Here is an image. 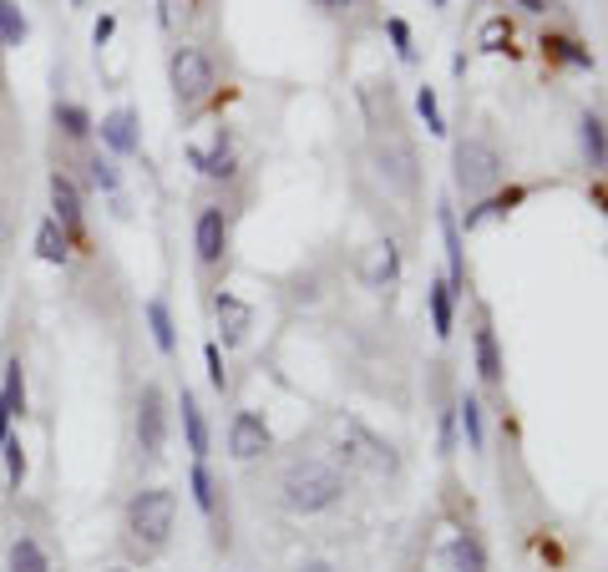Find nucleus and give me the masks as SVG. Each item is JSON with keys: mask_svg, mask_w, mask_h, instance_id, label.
Here are the masks:
<instances>
[{"mask_svg": "<svg viewBox=\"0 0 608 572\" xmlns=\"http://www.w3.org/2000/svg\"><path fill=\"white\" fill-rule=\"evenodd\" d=\"M168 81H173V97H178L183 107H198V102L218 87V71H213V61H208L198 46H178V51L168 56Z\"/></svg>", "mask_w": 608, "mask_h": 572, "instance_id": "20e7f679", "label": "nucleus"}, {"mask_svg": "<svg viewBox=\"0 0 608 572\" xmlns=\"http://www.w3.org/2000/svg\"><path fill=\"white\" fill-rule=\"evenodd\" d=\"M0 456H6V476H11V486H21V481H26V446H21V436L0 441Z\"/></svg>", "mask_w": 608, "mask_h": 572, "instance_id": "a878e982", "label": "nucleus"}, {"mask_svg": "<svg viewBox=\"0 0 608 572\" xmlns=\"http://www.w3.org/2000/svg\"><path fill=\"white\" fill-rule=\"evenodd\" d=\"M269 446H274V431L259 411H239L228 421V451H234V461H259Z\"/></svg>", "mask_w": 608, "mask_h": 572, "instance_id": "423d86ee", "label": "nucleus"}, {"mask_svg": "<svg viewBox=\"0 0 608 572\" xmlns=\"http://www.w3.org/2000/svg\"><path fill=\"white\" fill-rule=\"evenodd\" d=\"M512 6H522L527 16H548V11H553V0H512Z\"/></svg>", "mask_w": 608, "mask_h": 572, "instance_id": "c9c22d12", "label": "nucleus"}, {"mask_svg": "<svg viewBox=\"0 0 608 572\" xmlns=\"http://www.w3.org/2000/svg\"><path fill=\"white\" fill-rule=\"evenodd\" d=\"M436 223H441V238H446V284H451V294L467 284V259H462V223H456V213H451V203H441L436 208Z\"/></svg>", "mask_w": 608, "mask_h": 572, "instance_id": "1a4fd4ad", "label": "nucleus"}, {"mask_svg": "<svg viewBox=\"0 0 608 572\" xmlns=\"http://www.w3.org/2000/svg\"><path fill=\"white\" fill-rule=\"evenodd\" d=\"M416 112L426 117V132H436V137L446 132V122H441V107H436V92H431V87H421V92H416Z\"/></svg>", "mask_w": 608, "mask_h": 572, "instance_id": "cd10ccee", "label": "nucleus"}, {"mask_svg": "<svg viewBox=\"0 0 608 572\" xmlns=\"http://www.w3.org/2000/svg\"><path fill=\"white\" fill-rule=\"evenodd\" d=\"M51 117H56V127H61L71 142H82V137L97 127V122H92V112H87V107H76V102H56V107H51Z\"/></svg>", "mask_w": 608, "mask_h": 572, "instance_id": "4be33fe9", "label": "nucleus"}, {"mask_svg": "<svg viewBox=\"0 0 608 572\" xmlns=\"http://www.w3.org/2000/svg\"><path fill=\"white\" fill-rule=\"evenodd\" d=\"M193 254H198L203 269L223 264V254H228V218H223V208H203L198 213V223H193Z\"/></svg>", "mask_w": 608, "mask_h": 572, "instance_id": "0eeeda50", "label": "nucleus"}, {"mask_svg": "<svg viewBox=\"0 0 608 572\" xmlns=\"http://www.w3.org/2000/svg\"><path fill=\"white\" fill-rule=\"evenodd\" d=\"M436 6H446V0H436Z\"/></svg>", "mask_w": 608, "mask_h": 572, "instance_id": "58836bf2", "label": "nucleus"}, {"mask_svg": "<svg viewBox=\"0 0 608 572\" xmlns=\"http://www.w3.org/2000/svg\"><path fill=\"white\" fill-rule=\"evenodd\" d=\"M502 152L487 142V137H467V142H456V152H451V178H456V188H462L467 198H482V193H492L497 183H502Z\"/></svg>", "mask_w": 608, "mask_h": 572, "instance_id": "7ed1b4c3", "label": "nucleus"}, {"mask_svg": "<svg viewBox=\"0 0 608 572\" xmlns=\"http://www.w3.org/2000/svg\"><path fill=\"white\" fill-rule=\"evenodd\" d=\"M51 218L71 238H82V188H76L66 173H51Z\"/></svg>", "mask_w": 608, "mask_h": 572, "instance_id": "6e6552de", "label": "nucleus"}, {"mask_svg": "<svg viewBox=\"0 0 608 572\" xmlns=\"http://www.w3.org/2000/svg\"><path fill=\"white\" fill-rule=\"evenodd\" d=\"M112 31H117V21H112V16H102V21L92 26V41H97V46H107V41H112Z\"/></svg>", "mask_w": 608, "mask_h": 572, "instance_id": "f704fd0d", "label": "nucleus"}, {"mask_svg": "<svg viewBox=\"0 0 608 572\" xmlns=\"http://www.w3.org/2000/svg\"><path fill=\"white\" fill-rule=\"evenodd\" d=\"M451 567H456V572H487V552H482V537H477V532H456V542H451Z\"/></svg>", "mask_w": 608, "mask_h": 572, "instance_id": "aec40b11", "label": "nucleus"}, {"mask_svg": "<svg viewBox=\"0 0 608 572\" xmlns=\"http://www.w3.org/2000/svg\"><path fill=\"white\" fill-rule=\"evenodd\" d=\"M188 486H193V502H198V512H203V517H218V481H213V471H208L203 461H193Z\"/></svg>", "mask_w": 608, "mask_h": 572, "instance_id": "5701e85b", "label": "nucleus"}, {"mask_svg": "<svg viewBox=\"0 0 608 572\" xmlns=\"http://www.w3.org/2000/svg\"><path fill=\"white\" fill-rule=\"evenodd\" d=\"M102 572H127V567H102Z\"/></svg>", "mask_w": 608, "mask_h": 572, "instance_id": "4c0bfd02", "label": "nucleus"}, {"mask_svg": "<svg viewBox=\"0 0 608 572\" xmlns=\"http://www.w3.org/2000/svg\"><path fill=\"white\" fill-rule=\"evenodd\" d=\"M178 411H183L188 451H193V461H203V456H208V421H203V405H198V395H193V390H183V395H178Z\"/></svg>", "mask_w": 608, "mask_h": 572, "instance_id": "4468645a", "label": "nucleus"}, {"mask_svg": "<svg viewBox=\"0 0 608 572\" xmlns=\"http://www.w3.org/2000/svg\"><path fill=\"white\" fill-rule=\"evenodd\" d=\"M127 542L137 557H163L168 542H173V527H178V497L168 486H142V492L127 502Z\"/></svg>", "mask_w": 608, "mask_h": 572, "instance_id": "f03ea898", "label": "nucleus"}, {"mask_svg": "<svg viewBox=\"0 0 608 572\" xmlns=\"http://www.w3.org/2000/svg\"><path fill=\"white\" fill-rule=\"evenodd\" d=\"M6 572H56V567H51V552L31 532H16L6 547Z\"/></svg>", "mask_w": 608, "mask_h": 572, "instance_id": "ddd939ff", "label": "nucleus"}, {"mask_svg": "<svg viewBox=\"0 0 608 572\" xmlns=\"http://www.w3.org/2000/svg\"><path fill=\"white\" fill-rule=\"evenodd\" d=\"M279 497H284L289 512L315 517V512H325V507H335L345 497V471L330 466V461H320V456H299L279 476Z\"/></svg>", "mask_w": 608, "mask_h": 572, "instance_id": "f257e3e1", "label": "nucleus"}, {"mask_svg": "<svg viewBox=\"0 0 608 572\" xmlns=\"http://www.w3.org/2000/svg\"><path fill=\"white\" fill-rule=\"evenodd\" d=\"M87 168H92V183H97L102 193H117V183H122V178H117V168H112V162H107V157H92V162H87Z\"/></svg>", "mask_w": 608, "mask_h": 572, "instance_id": "7c9ffc66", "label": "nucleus"}, {"mask_svg": "<svg viewBox=\"0 0 608 572\" xmlns=\"http://www.w3.org/2000/svg\"><path fill=\"white\" fill-rule=\"evenodd\" d=\"M203 365H208V385H213V390H223V385H228V375H223V350H218V340H208V345H203Z\"/></svg>", "mask_w": 608, "mask_h": 572, "instance_id": "c756f323", "label": "nucleus"}, {"mask_svg": "<svg viewBox=\"0 0 608 572\" xmlns=\"http://www.w3.org/2000/svg\"><path fill=\"white\" fill-rule=\"evenodd\" d=\"M137 446H142L147 461H158L163 446H168V395L152 380L137 390Z\"/></svg>", "mask_w": 608, "mask_h": 572, "instance_id": "39448f33", "label": "nucleus"}, {"mask_svg": "<svg viewBox=\"0 0 608 572\" xmlns=\"http://www.w3.org/2000/svg\"><path fill=\"white\" fill-rule=\"evenodd\" d=\"M36 259H46V264H66L71 259V233L56 218H41V228H36Z\"/></svg>", "mask_w": 608, "mask_h": 572, "instance_id": "2eb2a0df", "label": "nucleus"}, {"mask_svg": "<svg viewBox=\"0 0 608 572\" xmlns=\"http://www.w3.org/2000/svg\"><path fill=\"white\" fill-rule=\"evenodd\" d=\"M188 157H193V168H198L203 178H213V183L234 178V137H228L223 127H218V137H213L208 152H203V147H188Z\"/></svg>", "mask_w": 608, "mask_h": 572, "instance_id": "9d476101", "label": "nucleus"}, {"mask_svg": "<svg viewBox=\"0 0 608 572\" xmlns=\"http://www.w3.org/2000/svg\"><path fill=\"white\" fill-rule=\"evenodd\" d=\"M426 304H431L436 340H451V330H456V314H451V284H446V279H431V284H426Z\"/></svg>", "mask_w": 608, "mask_h": 572, "instance_id": "a211bd4d", "label": "nucleus"}, {"mask_svg": "<svg viewBox=\"0 0 608 572\" xmlns=\"http://www.w3.org/2000/svg\"><path fill=\"white\" fill-rule=\"evenodd\" d=\"M543 46H553V51H558L563 61H573V66H588V61H593V56H588V51H583L578 41H568V36H548Z\"/></svg>", "mask_w": 608, "mask_h": 572, "instance_id": "2f4dec72", "label": "nucleus"}, {"mask_svg": "<svg viewBox=\"0 0 608 572\" xmlns=\"http://www.w3.org/2000/svg\"><path fill=\"white\" fill-rule=\"evenodd\" d=\"M522 198H527V193H522V188H512L507 198H492V203H482V208H472V213H467V228H477V223H487L492 213H507V208H512V203H522Z\"/></svg>", "mask_w": 608, "mask_h": 572, "instance_id": "bb28decb", "label": "nucleus"}, {"mask_svg": "<svg viewBox=\"0 0 608 572\" xmlns=\"http://www.w3.org/2000/svg\"><path fill=\"white\" fill-rule=\"evenodd\" d=\"M502 41H512V26H507V21H492V26L482 31V46H487V51H502Z\"/></svg>", "mask_w": 608, "mask_h": 572, "instance_id": "473e14b6", "label": "nucleus"}, {"mask_svg": "<svg viewBox=\"0 0 608 572\" xmlns=\"http://www.w3.org/2000/svg\"><path fill=\"white\" fill-rule=\"evenodd\" d=\"M477 375L482 385H502V350H497V330L482 324L477 330Z\"/></svg>", "mask_w": 608, "mask_h": 572, "instance_id": "6ab92c4d", "label": "nucleus"}, {"mask_svg": "<svg viewBox=\"0 0 608 572\" xmlns=\"http://www.w3.org/2000/svg\"><path fill=\"white\" fill-rule=\"evenodd\" d=\"M213 314H218V324H223V345H244L249 340V304L244 299H234V294H213Z\"/></svg>", "mask_w": 608, "mask_h": 572, "instance_id": "f8f14e48", "label": "nucleus"}, {"mask_svg": "<svg viewBox=\"0 0 608 572\" xmlns=\"http://www.w3.org/2000/svg\"><path fill=\"white\" fill-rule=\"evenodd\" d=\"M76 6H82V0H76Z\"/></svg>", "mask_w": 608, "mask_h": 572, "instance_id": "ea45409f", "label": "nucleus"}, {"mask_svg": "<svg viewBox=\"0 0 608 572\" xmlns=\"http://www.w3.org/2000/svg\"><path fill=\"white\" fill-rule=\"evenodd\" d=\"M97 132H102L107 152H117V157H132V152H137V112H132V107H117V112H107Z\"/></svg>", "mask_w": 608, "mask_h": 572, "instance_id": "9b49d317", "label": "nucleus"}, {"mask_svg": "<svg viewBox=\"0 0 608 572\" xmlns=\"http://www.w3.org/2000/svg\"><path fill=\"white\" fill-rule=\"evenodd\" d=\"M26 31H31V21L21 16L16 0H0V46H21Z\"/></svg>", "mask_w": 608, "mask_h": 572, "instance_id": "b1692460", "label": "nucleus"}, {"mask_svg": "<svg viewBox=\"0 0 608 572\" xmlns=\"http://www.w3.org/2000/svg\"><path fill=\"white\" fill-rule=\"evenodd\" d=\"M294 572H330V567H325V562H299Z\"/></svg>", "mask_w": 608, "mask_h": 572, "instance_id": "e433bc0d", "label": "nucleus"}, {"mask_svg": "<svg viewBox=\"0 0 608 572\" xmlns=\"http://www.w3.org/2000/svg\"><path fill=\"white\" fill-rule=\"evenodd\" d=\"M315 6H320L325 16H350V11H355V0H315Z\"/></svg>", "mask_w": 608, "mask_h": 572, "instance_id": "72a5a7b5", "label": "nucleus"}, {"mask_svg": "<svg viewBox=\"0 0 608 572\" xmlns=\"http://www.w3.org/2000/svg\"><path fill=\"white\" fill-rule=\"evenodd\" d=\"M386 31H391V41H396V56H401V61H416V46H411V26H406L401 16H391V21H386Z\"/></svg>", "mask_w": 608, "mask_h": 572, "instance_id": "c85d7f7f", "label": "nucleus"}, {"mask_svg": "<svg viewBox=\"0 0 608 572\" xmlns=\"http://www.w3.org/2000/svg\"><path fill=\"white\" fill-rule=\"evenodd\" d=\"M142 309H147V330H152V345H158L163 355H173V350H178V330H173V309H168V299H147Z\"/></svg>", "mask_w": 608, "mask_h": 572, "instance_id": "dca6fc26", "label": "nucleus"}, {"mask_svg": "<svg viewBox=\"0 0 608 572\" xmlns=\"http://www.w3.org/2000/svg\"><path fill=\"white\" fill-rule=\"evenodd\" d=\"M396 274H401V254H396V243H375V254H370V284L375 289H391L396 284Z\"/></svg>", "mask_w": 608, "mask_h": 572, "instance_id": "412c9836", "label": "nucleus"}, {"mask_svg": "<svg viewBox=\"0 0 608 572\" xmlns=\"http://www.w3.org/2000/svg\"><path fill=\"white\" fill-rule=\"evenodd\" d=\"M578 142H583L588 168H608V127H603V117L583 112V122H578Z\"/></svg>", "mask_w": 608, "mask_h": 572, "instance_id": "f3484780", "label": "nucleus"}, {"mask_svg": "<svg viewBox=\"0 0 608 572\" xmlns=\"http://www.w3.org/2000/svg\"><path fill=\"white\" fill-rule=\"evenodd\" d=\"M456 416H462L467 446H472V451H482V446H487V436H482V400H477V395H467L462 405H456Z\"/></svg>", "mask_w": 608, "mask_h": 572, "instance_id": "393cba45", "label": "nucleus"}]
</instances>
